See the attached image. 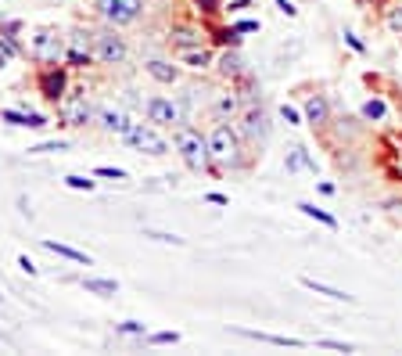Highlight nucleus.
I'll list each match as a JSON object with an SVG mask.
<instances>
[{"instance_id":"45","label":"nucleus","mask_w":402,"mask_h":356,"mask_svg":"<svg viewBox=\"0 0 402 356\" xmlns=\"http://www.w3.org/2000/svg\"><path fill=\"white\" fill-rule=\"evenodd\" d=\"M223 8L237 14V11H248V8H252V0H230V4H223Z\"/></svg>"},{"instance_id":"27","label":"nucleus","mask_w":402,"mask_h":356,"mask_svg":"<svg viewBox=\"0 0 402 356\" xmlns=\"http://www.w3.org/2000/svg\"><path fill=\"white\" fill-rule=\"evenodd\" d=\"M0 123L19 126V129H29V108H0Z\"/></svg>"},{"instance_id":"40","label":"nucleus","mask_w":402,"mask_h":356,"mask_svg":"<svg viewBox=\"0 0 402 356\" xmlns=\"http://www.w3.org/2000/svg\"><path fill=\"white\" fill-rule=\"evenodd\" d=\"M19 270H22V273H29V278H36V273H40V266H36V263H33V259H29L25 252L19 255Z\"/></svg>"},{"instance_id":"11","label":"nucleus","mask_w":402,"mask_h":356,"mask_svg":"<svg viewBox=\"0 0 402 356\" xmlns=\"http://www.w3.org/2000/svg\"><path fill=\"white\" fill-rule=\"evenodd\" d=\"M237 134L245 137V140H266V137H269V116H266V108H259V105H255V108H245Z\"/></svg>"},{"instance_id":"2","label":"nucleus","mask_w":402,"mask_h":356,"mask_svg":"<svg viewBox=\"0 0 402 356\" xmlns=\"http://www.w3.org/2000/svg\"><path fill=\"white\" fill-rule=\"evenodd\" d=\"M245 137L237 134V126H230L227 119H219L212 129H208V151H212V162L216 166H245Z\"/></svg>"},{"instance_id":"19","label":"nucleus","mask_w":402,"mask_h":356,"mask_svg":"<svg viewBox=\"0 0 402 356\" xmlns=\"http://www.w3.org/2000/svg\"><path fill=\"white\" fill-rule=\"evenodd\" d=\"M302 288H309V291H316V295H324V299H331V302H356V295H348V291L334 288V284L313 281V278H302Z\"/></svg>"},{"instance_id":"5","label":"nucleus","mask_w":402,"mask_h":356,"mask_svg":"<svg viewBox=\"0 0 402 356\" xmlns=\"http://www.w3.org/2000/svg\"><path fill=\"white\" fill-rule=\"evenodd\" d=\"M93 11L104 25L126 29L144 19V0H93Z\"/></svg>"},{"instance_id":"29","label":"nucleus","mask_w":402,"mask_h":356,"mask_svg":"<svg viewBox=\"0 0 402 356\" xmlns=\"http://www.w3.org/2000/svg\"><path fill=\"white\" fill-rule=\"evenodd\" d=\"M144 238L148 241H158V245H172V249H183L187 241L180 234H169V231H151V227H144Z\"/></svg>"},{"instance_id":"38","label":"nucleus","mask_w":402,"mask_h":356,"mask_svg":"<svg viewBox=\"0 0 402 356\" xmlns=\"http://www.w3.org/2000/svg\"><path fill=\"white\" fill-rule=\"evenodd\" d=\"M316 346L320 349H334V353H352L348 342H337V338H316Z\"/></svg>"},{"instance_id":"14","label":"nucleus","mask_w":402,"mask_h":356,"mask_svg":"<svg viewBox=\"0 0 402 356\" xmlns=\"http://www.w3.org/2000/svg\"><path fill=\"white\" fill-rule=\"evenodd\" d=\"M302 116H305V123H309V126H327L331 123V101L324 94H313L309 101H305Z\"/></svg>"},{"instance_id":"21","label":"nucleus","mask_w":402,"mask_h":356,"mask_svg":"<svg viewBox=\"0 0 402 356\" xmlns=\"http://www.w3.org/2000/svg\"><path fill=\"white\" fill-rule=\"evenodd\" d=\"M284 166H287V173H298V169H309V173H316V162L309 158V151H305L302 144H295V148L287 151Z\"/></svg>"},{"instance_id":"13","label":"nucleus","mask_w":402,"mask_h":356,"mask_svg":"<svg viewBox=\"0 0 402 356\" xmlns=\"http://www.w3.org/2000/svg\"><path fill=\"white\" fill-rule=\"evenodd\" d=\"M144 72H148L155 83L172 87L176 79H180V65H172V61H166V58H148V61H144Z\"/></svg>"},{"instance_id":"20","label":"nucleus","mask_w":402,"mask_h":356,"mask_svg":"<svg viewBox=\"0 0 402 356\" xmlns=\"http://www.w3.org/2000/svg\"><path fill=\"white\" fill-rule=\"evenodd\" d=\"M83 291L87 295H98V299H111V295H119V281H111V278H83Z\"/></svg>"},{"instance_id":"16","label":"nucleus","mask_w":402,"mask_h":356,"mask_svg":"<svg viewBox=\"0 0 402 356\" xmlns=\"http://www.w3.org/2000/svg\"><path fill=\"white\" fill-rule=\"evenodd\" d=\"M216 69H219V76H227V79H241L245 76V58H241L237 47H227L223 54H216Z\"/></svg>"},{"instance_id":"44","label":"nucleus","mask_w":402,"mask_h":356,"mask_svg":"<svg viewBox=\"0 0 402 356\" xmlns=\"http://www.w3.org/2000/svg\"><path fill=\"white\" fill-rule=\"evenodd\" d=\"M277 8H280V14H287V19H295L298 14V8L291 4V0H277Z\"/></svg>"},{"instance_id":"3","label":"nucleus","mask_w":402,"mask_h":356,"mask_svg":"<svg viewBox=\"0 0 402 356\" xmlns=\"http://www.w3.org/2000/svg\"><path fill=\"white\" fill-rule=\"evenodd\" d=\"M65 36L58 29L43 25V29H33L29 32V43H25V54L40 61V65H54V61H65Z\"/></svg>"},{"instance_id":"41","label":"nucleus","mask_w":402,"mask_h":356,"mask_svg":"<svg viewBox=\"0 0 402 356\" xmlns=\"http://www.w3.org/2000/svg\"><path fill=\"white\" fill-rule=\"evenodd\" d=\"M205 202L208 205H230V198L227 194H219V191H205Z\"/></svg>"},{"instance_id":"22","label":"nucleus","mask_w":402,"mask_h":356,"mask_svg":"<svg viewBox=\"0 0 402 356\" xmlns=\"http://www.w3.org/2000/svg\"><path fill=\"white\" fill-rule=\"evenodd\" d=\"M212 112L219 119H230L241 112V101H237V94H216V101H212Z\"/></svg>"},{"instance_id":"36","label":"nucleus","mask_w":402,"mask_h":356,"mask_svg":"<svg viewBox=\"0 0 402 356\" xmlns=\"http://www.w3.org/2000/svg\"><path fill=\"white\" fill-rule=\"evenodd\" d=\"M194 11L205 14V19H212V14L223 11V0H194Z\"/></svg>"},{"instance_id":"32","label":"nucleus","mask_w":402,"mask_h":356,"mask_svg":"<svg viewBox=\"0 0 402 356\" xmlns=\"http://www.w3.org/2000/svg\"><path fill=\"white\" fill-rule=\"evenodd\" d=\"M65 187H72V191H93V187H98V180H90V176H83V173H69Z\"/></svg>"},{"instance_id":"26","label":"nucleus","mask_w":402,"mask_h":356,"mask_svg":"<svg viewBox=\"0 0 402 356\" xmlns=\"http://www.w3.org/2000/svg\"><path fill=\"white\" fill-rule=\"evenodd\" d=\"M0 54H8L11 61H14V58H25L22 36H8V32H0Z\"/></svg>"},{"instance_id":"37","label":"nucleus","mask_w":402,"mask_h":356,"mask_svg":"<svg viewBox=\"0 0 402 356\" xmlns=\"http://www.w3.org/2000/svg\"><path fill=\"white\" fill-rule=\"evenodd\" d=\"M384 25H388L392 32H402V4H392L388 14H384Z\"/></svg>"},{"instance_id":"31","label":"nucleus","mask_w":402,"mask_h":356,"mask_svg":"<svg viewBox=\"0 0 402 356\" xmlns=\"http://www.w3.org/2000/svg\"><path fill=\"white\" fill-rule=\"evenodd\" d=\"M144 342L148 346H176L180 342V331H148L144 335Z\"/></svg>"},{"instance_id":"8","label":"nucleus","mask_w":402,"mask_h":356,"mask_svg":"<svg viewBox=\"0 0 402 356\" xmlns=\"http://www.w3.org/2000/svg\"><path fill=\"white\" fill-rule=\"evenodd\" d=\"M122 140L140 155H169V140L158 134V126H151V123H133L130 134H122Z\"/></svg>"},{"instance_id":"17","label":"nucleus","mask_w":402,"mask_h":356,"mask_svg":"<svg viewBox=\"0 0 402 356\" xmlns=\"http://www.w3.org/2000/svg\"><path fill=\"white\" fill-rule=\"evenodd\" d=\"M180 65H187L190 72H205L216 65V54L201 43V47H190V51H180Z\"/></svg>"},{"instance_id":"23","label":"nucleus","mask_w":402,"mask_h":356,"mask_svg":"<svg viewBox=\"0 0 402 356\" xmlns=\"http://www.w3.org/2000/svg\"><path fill=\"white\" fill-rule=\"evenodd\" d=\"M359 116H363L366 123H381L384 116H388V101H384V97H370V101H363Z\"/></svg>"},{"instance_id":"35","label":"nucleus","mask_w":402,"mask_h":356,"mask_svg":"<svg viewBox=\"0 0 402 356\" xmlns=\"http://www.w3.org/2000/svg\"><path fill=\"white\" fill-rule=\"evenodd\" d=\"M93 176H104V180H130V173L119 169V166H98V169H93Z\"/></svg>"},{"instance_id":"42","label":"nucleus","mask_w":402,"mask_h":356,"mask_svg":"<svg viewBox=\"0 0 402 356\" xmlns=\"http://www.w3.org/2000/svg\"><path fill=\"white\" fill-rule=\"evenodd\" d=\"M234 29L237 32H259V22H255V19H241V22H234Z\"/></svg>"},{"instance_id":"18","label":"nucleus","mask_w":402,"mask_h":356,"mask_svg":"<svg viewBox=\"0 0 402 356\" xmlns=\"http://www.w3.org/2000/svg\"><path fill=\"white\" fill-rule=\"evenodd\" d=\"M40 245H43L47 252H54V255H61V259H69V263H76V266H93V259H90L87 252H79V249H72V245H61V241H54V238H43Z\"/></svg>"},{"instance_id":"34","label":"nucleus","mask_w":402,"mask_h":356,"mask_svg":"<svg viewBox=\"0 0 402 356\" xmlns=\"http://www.w3.org/2000/svg\"><path fill=\"white\" fill-rule=\"evenodd\" d=\"M280 119H284L287 126H302V123H305V116H302V112H298L295 105H287V101L280 105Z\"/></svg>"},{"instance_id":"33","label":"nucleus","mask_w":402,"mask_h":356,"mask_svg":"<svg viewBox=\"0 0 402 356\" xmlns=\"http://www.w3.org/2000/svg\"><path fill=\"white\" fill-rule=\"evenodd\" d=\"M216 40H219L223 47H241V40H245V32H237V29L230 25V29H219V32H216Z\"/></svg>"},{"instance_id":"4","label":"nucleus","mask_w":402,"mask_h":356,"mask_svg":"<svg viewBox=\"0 0 402 356\" xmlns=\"http://www.w3.org/2000/svg\"><path fill=\"white\" fill-rule=\"evenodd\" d=\"M93 58H98V65L115 69V65H126V58H130V43L115 25H104L93 32Z\"/></svg>"},{"instance_id":"25","label":"nucleus","mask_w":402,"mask_h":356,"mask_svg":"<svg viewBox=\"0 0 402 356\" xmlns=\"http://www.w3.org/2000/svg\"><path fill=\"white\" fill-rule=\"evenodd\" d=\"M98 61L93 51H79V47H65V65L69 69H90V65Z\"/></svg>"},{"instance_id":"6","label":"nucleus","mask_w":402,"mask_h":356,"mask_svg":"<svg viewBox=\"0 0 402 356\" xmlns=\"http://www.w3.org/2000/svg\"><path fill=\"white\" fill-rule=\"evenodd\" d=\"M58 119L61 126H90V123H98V108L90 105V97L83 90H69L65 97L58 101Z\"/></svg>"},{"instance_id":"12","label":"nucleus","mask_w":402,"mask_h":356,"mask_svg":"<svg viewBox=\"0 0 402 356\" xmlns=\"http://www.w3.org/2000/svg\"><path fill=\"white\" fill-rule=\"evenodd\" d=\"M98 126L108 129V134H115V137H122V134H130L133 119L126 116L122 108H98Z\"/></svg>"},{"instance_id":"28","label":"nucleus","mask_w":402,"mask_h":356,"mask_svg":"<svg viewBox=\"0 0 402 356\" xmlns=\"http://www.w3.org/2000/svg\"><path fill=\"white\" fill-rule=\"evenodd\" d=\"M25 151L29 155H61V151H69V140H40V144H29Z\"/></svg>"},{"instance_id":"43","label":"nucleus","mask_w":402,"mask_h":356,"mask_svg":"<svg viewBox=\"0 0 402 356\" xmlns=\"http://www.w3.org/2000/svg\"><path fill=\"white\" fill-rule=\"evenodd\" d=\"M345 43H348V47H352V51H359V54H363V51H366V43H363V40H359V36H356V32H345Z\"/></svg>"},{"instance_id":"24","label":"nucleus","mask_w":402,"mask_h":356,"mask_svg":"<svg viewBox=\"0 0 402 356\" xmlns=\"http://www.w3.org/2000/svg\"><path fill=\"white\" fill-rule=\"evenodd\" d=\"M295 209H298V213H302V216H309V220H316V223H324V227H331V231H334V227H337V220H334V216L327 213V209H316L313 202H298Z\"/></svg>"},{"instance_id":"30","label":"nucleus","mask_w":402,"mask_h":356,"mask_svg":"<svg viewBox=\"0 0 402 356\" xmlns=\"http://www.w3.org/2000/svg\"><path fill=\"white\" fill-rule=\"evenodd\" d=\"M115 335L140 338V342H144V335H148V324H140V320H122V324H115Z\"/></svg>"},{"instance_id":"1","label":"nucleus","mask_w":402,"mask_h":356,"mask_svg":"<svg viewBox=\"0 0 402 356\" xmlns=\"http://www.w3.org/2000/svg\"><path fill=\"white\" fill-rule=\"evenodd\" d=\"M172 148H176V155L183 158V166L194 169V173L216 166V162H212V151H208V137L201 134L198 126H190V123L172 126Z\"/></svg>"},{"instance_id":"39","label":"nucleus","mask_w":402,"mask_h":356,"mask_svg":"<svg viewBox=\"0 0 402 356\" xmlns=\"http://www.w3.org/2000/svg\"><path fill=\"white\" fill-rule=\"evenodd\" d=\"M22 22L19 19H0V32H8V36H22Z\"/></svg>"},{"instance_id":"15","label":"nucleus","mask_w":402,"mask_h":356,"mask_svg":"<svg viewBox=\"0 0 402 356\" xmlns=\"http://www.w3.org/2000/svg\"><path fill=\"white\" fill-rule=\"evenodd\" d=\"M234 335L252 338V342H266V346H280V349H302V338H287V335H266V331H248V328H234Z\"/></svg>"},{"instance_id":"46","label":"nucleus","mask_w":402,"mask_h":356,"mask_svg":"<svg viewBox=\"0 0 402 356\" xmlns=\"http://www.w3.org/2000/svg\"><path fill=\"white\" fill-rule=\"evenodd\" d=\"M8 65H11V58H8V54H0V72H4Z\"/></svg>"},{"instance_id":"7","label":"nucleus","mask_w":402,"mask_h":356,"mask_svg":"<svg viewBox=\"0 0 402 356\" xmlns=\"http://www.w3.org/2000/svg\"><path fill=\"white\" fill-rule=\"evenodd\" d=\"M36 90L43 101L58 105L61 97L69 94V65L65 61H54V65H40L36 69Z\"/></svg>"},{"instance_id":"10","label":"nucleus","mask_w":402,"mask_h":356,"mask_svg":"<svg viewBox=\"0 0 402 356\" xmlns=\"http://www.w3.org/2000/svg\"><path fill=\"white\" fill-rule=\"evenodd\" d=\"M166 40H169L172 51L180 54V51H190V47H201L205 43V32L198 25H190V22H172L169 32H166Z\"/></svg>"},{"instance_id":"47","label":"nucleus","mask_w":402,"mask_h":356,"mask_svg":"<svg viewBox=\"0 0 402 356\" xmlns=\"http://www.w3.org/2000/svg\"><path fill=\"white\" fill-rule=\"evenodd\" d=\"M151 4H166V0H151Z\"/></svg>"},{"instance_id":"9","label":"nucleus","mask_w":402,"mask_h":356,"mask_svg":"<svg viewBox=\"0 0 402 356\" xmlns=\"http://www.w3.org/2000/svg\"><path fill=\"white\" fill-rule=\"evenodd\" d=\"M144 119H148L151 126L158 129H172V126H180L183 123V108L172 101V97H162V94H155L144 101Z\"/></svg>"}]
</instances>
